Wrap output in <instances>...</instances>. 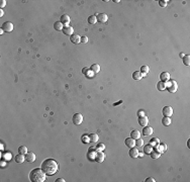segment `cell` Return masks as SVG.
<instances>
[{"instance_id": "cell-27", "label": "cell", "mask_w": 190, "mask_h": 182, "mask_svg": "<svg viewBox=\"0 0 190 182\" xmlns=\"http://www.w3.org/2000/svg\"><path fill=\"white\" fill-rule=\"evenodd\" d=\"M160 144V140L157 138H153L151 141H150V145H151L153 148H155L156 146H158Z\"/></svg>"}, {"instance_id": "cell-18", "label": "cell", "mask_w": 190, "mask_h": 182, "mask_svg": "<svg viewBox=\"0 0 190 182\" xmlns=\"http://www.w3.org/2000/svg\"><path fill=\"white\" fill-rule=\"evenodd\" d=\"M152 134H153V129L151 127H148V126L144 127V129H143V135L144 136H150Z\"/></svg>"}, {"instance_id": "cell-2", "label": "cell", "mask_w": 190, "mask_h": 182, "mask_svg": "<svg viewBox=\"0 0 190 182\" xmlns=\"http://www.w3.org/2000/svg\"><path fill=\"white\" fill-rule=\"evenodd\" d=\"M47 178V174L42 168H36L30 171V179L32 182H44Z\"/></svg>"}, {"instance_id": "cell-25", "label": "cell", "mask_w": 190, "mask_h": 182, "mask_svg": "<svg viewBox=\"0 0 190 182\" xmlns=\"http://www.w3.org/2000/svg\"><path fill=\"white\" fill-rule=\"evenodd\" d=\"M91 71L93 72V73H99L100 72V66L98 65V64H93L91 66Z\"/></svg>"}, {"instance_id": "cell-24", "label": "cell", "mask_w": 190, "mask_h": 182, "mask_svg": "<svg viewBox=\"0 0 190 182\" xmlns=\"http://www.w3.org/2000/svg\"><path fill=\"white\" fill-rule=\"evenodd\" d=\"M63 26H64V25H63V23L61 21H56L54 23V27H55L56 30H63V28H64Z\"/></svg>"}, {"instance_id": "cell-30", "label": "cell", "mask_w": 190, "mask_h": 182, "mask_svg": "<svg viewBox=\"0 0 190 182\" xmlns=\"http://www.w3.org/2000/svg\"><path fill=\"white\" fill-rule=\"evenodd\" d=\"M151 157L153 158V159H158V158H160V156H161V153L160 152H158V151H156V150H153L152 152H151Z\"/></svg>"}, {"instance_id": "cell-29", "label": "cell", "mask_w": 190, "mask_h": 182, "mask_svg": "<svg viewBox=\"0 0 190 182\" xmlns=\"http://www.w3.org/2000/svg\"><path fill=\"white\" fill-rule=\"evenodd\" d=\"M88 22H89V24H95L97 22V17L95 15H90L88 17Z\"/></svg>"}, {"instance_id": "cell-42", "label": "cell", "mask_w": 190, "mask_h": 182, "mask_svg": "<svg viewBox=\"0 0 190 182\" xmlns=\"http://www.w3.org/2000/svg\"><path fill=\"white\" fill-rule=\"evenodd\" d=\"M84 74H86V75H87V74L89 73V69H87V68H84V69H83V71H82Z\"/></svg>"}, {"instance_id": "cell-33", "label": "cell", "mask_w": 190, "mask_h": 182, "mask_svg": "<svg viewBox=\"0 0 190 182\" xmlns=\"http://www.w3.org/2000/svg\"><path fill=\"white\" fill-rule=\"evenodd\" d=\"M149 71H150V69H149L148 66L143 65V66L141 67V72H142L143 74H147V73H149Z\"/></svg>"}, {"instance_id": "cell-39", "label": "cell", "mask_w": 190, "mask_h": 182, "mask_svg": "<svg viewBox=\"0 0 190 182\" xmlns=\"http://www.w3.org/2000/svg\"><path fill=\"white\" fill-rule=\"evenodd\" d=\"M97 149H98L99 151H103V150L105 149V146L103 145V144H99L98 146H97Z\"/></svg>"}, {"instance_id": "cell-23", "label": "cell", "mask_w": 190, "mask_h": 182, "mask_svg": "<svg viewBox=\"0 0 190 182\" xmlns=\"http://www.w3.org/2000/svg\"><path fill=\"white\" fill-rule=\"evenodd\" d=\"M89 138H90V142H92V143H97L99 140V136L97 134H91L89 136Z\"/></svg>"}, {"instance_id": "cell-46", "label": "cell", "mask_w": 190, "mask_h": 182, "mask_svg": "<svg viewBox=\"0 0 190 182\" xmlns=\"http://www.w3.org/2000/svg\"><path fill=\"white\" fill-rule=\"evenodd\" d=\"M139 115H140V116H144V115H145V112H143V111H139Z\"/></svg>"}, {"instance_id": "cell-34", "label": "cell", "mask_w": 190, "mask_h": 182, "mask_svg": "<svg viewBox=\"0 0 190 182\" xmlns=\"http://www.w3.org/2000/svg\"><path fill=\"white\" fill-rule=\"evenodd\" d=\"M2 158L4 159V160L8 161V160H10V159H11V154H10L9 152H7V153H5V154L2 155Z\"/></svg>"}, {"instance_id": "cell-22", "label": "cell", "mask_w": 190, "mask_h": 182, "mask_svg": "<svg viewBox=\"0 0 190 182\" xmlns=\"http://www.w3.org/2000/svg\"><path fill=\"white\" fill-rule=\"evenodd\" d=\"M157 89L159 91H164L166 89V83L164 81H159L157 84Z\"/></svg>"}, {"instance_id": "cell-21", "label": "cell", "mask_w": 190, "mask_h": 182, "mask_svg": "<svg viewBox=\"0 0 190 182\" xmlns=\"http://www.w3.org/2000/svg\"><path fill=\"white\" fill-rule=\"evenodd\" d=\"M132 78H134L135 80H141L143 78V73L141 71H136L132 74Z\"/></svg>"}, {"instance_id": "cell-36", "label": "cell", "mask_w": 190, "mask_h": 182, "mask_svg": "<svg viewBox=\"0 0 190 182\" xmlns=\"http://www.w3.org/2000/svg\"><path fill=\"white\" fill-rule=\"evenodd\" d=\"M82 142H83L84 144L89 143V142H90V138H89V136H84L83 138H82Z\"/></svg>"}, {"instance_id": "cell-11", "label": "cell", "mask_w": 190, "mask_h": 182, "mask_svg": "<svg viewBox=\"0 0 190 182\" xmlns=\"http://www.w3.org/2000/svg\"><path fill=\"white\" fill-rule=\"evenodd\" d=\"M63 32H64V35H66V36H72L73 32H74V28L70 25L64 26V28H63Z\"/></svg>"}, {"instance_id": "cell-16", "label": "cell", "mask_w": 190, "mask_h": 182, "mask_svg": "<svg viewBox=\"0 0 190 182\" xmlns=\"http://www.w3.org/2000/svg\"><path fill=\"white\" fill-rule=\"evenodd\" d=\"M160 79L161 81H169L170 80V74L168 72H163L160 74Z\"/></svg>"}, {"instance_id": "cell-43", "label": "cell", "mask_w": 190, "mask_h": 182, "mask_svg": "<svg viewBox=\"0 0 190 182\" xmlns=\"http://www.w3.org/2000/svg\"><path fill=\"white\" fill-rule=\"evenodd\" d=\"M5 165H6V160H5V161L2 160V161H1V167H2V168L5 167Z\"/></svg>"}, {"instance_id": "cell-32", "label": "cell", "mask_w": 190, "mask_h": 182, "mask_svg": "<svg viewBox=\"0 0 190 182\" xmlns=\"http://www.w3.org/2000/svg\"><path fill=\"white\" fill-rule=\"evenodd\" d=\"M183 63H184V65H186V66L190 65V57L188 55L183 57Z\"/></svg>"}, {"instance_id": "cell-1", "label": "cell", "mask_w": 190, "mask_h": 182, "mask_svg": "<svg viewBox=\"0 0 190 182\" xmlns=\"http://www.w3.org/2000/svg\"><path fill=\"white\" fill-rule=\"evenodd\" d=\"M42 169L45 171V173L49 175V176H52L54 175L55 173L58 172L59 170V165L57 163L56 160L54 159H47V160H45L42 164Z\"/></svg>"}, {"instance_id": "cell-17", "label": "cell", "mask_w": 190, "mask_h": 182, "mask_svg": "<svg viewBox=\"0 0 190 182\" xmlns=\"http://www.w3.org/2000/svg\"><path fill=\"white\" fill-rule=\"evenodd\" d=\"M129 156L131 157V158H137L139 157V150L137 149V148H131V149L129 150Z\"/></svg>"}, {"instance_id": "cell-40", "label": "cell", "mask_w": 190, "mask_h": 182, "mask_svg": "<svg viewBox=\"0 0 190 182\" xmlns=\"http://www.w3.org/2000/svg\"><path fill=\"white\" fill-rule=\"evenodd\" d=\"M5 5H6V1H5V0H1V1H0V7H4Z\"/></svg>"}, {"instance_id": "cell-12", "label": "cell", "mask_w": 190, "mask_h": 182, "mask_svg": "<svg viewBox=\"0 0 190 182\" xmlns=\"http://www.w3.org/2000/svg\"><path fill=\"white\" fill-rule=\"evenodd\" d=\"M60 21L63 23V25L67 26V25H69V23H70V17H69V15H67V14H63L61 16V20Z\"/></svg>"}, {"instance_id": "cell-14", "label": "cell", "mask_w": 190, "mask_h": 182, "mask_svg": "<svg viewBox=\"0 0 190 182\" xmlns=\"http://www.w3.org/2000/svg\"><path fill=\"white\" fill-rule=\"evenodd\" d=\"M14 160H15V162L17 164H22L24 162V160H25V155H22V154L16 155L15 158H14Z\"/></svg>"}, {"instance_id": "cell-19", "label": "cell", "mask_w": 190, "mask_h": 182, "mask_svg": "<svg viewBox=\"0 0 190 182\" xmlns=\"http://www.w3.org/2000/svg\"><path fill=\"white\" fill-rule=\"evenodd\" d=\"M130 138H132L134 140H137V139H140V138H141V133H140L137 129L132 130V132L130 133Z\"/></svg>"}, {"instance_id": "cell-9", "label": "cell", "mask_w": 190, "mask_h": 182, "mask_svg": "<svg viewBox=\"0 0 190 182\" xmlns=\"http://www.w3.org/2000/svg\"><path fill=\"white\" fill-rule=\"evenodd\" d=\"M148 123H149V118H148L146 115L140 116V117H139V124H140V126H142V127L144 128V127L148 126Z\"/></svg>"}, {"instance_id": "cell-49", "label": "cell", "mask_w": 190, "mask_h": 182, "mask_svg": "<svg viewBox=\"0 0 190 182\" xmlns=\"http://www.w3.org/2000/svg\"><path fill=\"white\" fill-rule=\"evenodd\" d=\"M113 2H115V3H119L120 1H119V0H114V1Z\"/></svg>"}, {"instance_id": "cell-4", "label": "cell", "mask_w": 190, "mask_h": 182, "mask_svg": "<svg viewBox=\"0 0 190 182\" xmlns=\"http://www.w3.org/2000/svg\"><path fill=\"white\" fill-rule=\"evenodd\" d=\"M73 123L76 124V126H79V124H81L82 121H83V115L81 114V113H75V114L73 115Z\"/></svg>"}, {"instance_id": "cell-38", "label": "cell", "mask_w": 190, "mask_h": 182, "mask_svg": "<svg viewBox=\"0 0 190 182\" xmlns=\"http://www.w3.org/2000/svg\"><path fill=\"white\" fill-rule=\"evenodd\" d=\"M81 43H83V44H87V43H88V38H87V37H81Z\"/></svg>"}, {"instance_id": "cell-7", "label": "cell", "mask_w": 190, "mask_h": 182, "mask_svg": "<svg viewBox=\"0 0 190 182\" xmlns=\"http://www.w3.org/2000/svg\"><path fill=\"white\" fill-rule=\"evenodd\" d=\"M162 112H163V115L170 117L172 114H173V108H172L171 106H165L163 108V110H162Z\"/></svg>"}, {"instance_id": "cell-48", "label": "cell", "mask_w": 190, "mask_h": 182, "mask_svg": "<svg viewBox=\"0 0 190 182\" xmlns=\"http://www.w3.org/2000/svg\"><path fill=\"white\" fill-rule=\"evenodd\" d=\"M3 32H4V30L1 28V30H0V35H3Z\"/></svg>"}, {"instance_id": "cell-37", "label": "cell", "mask_w": 190, "mask_h": 182, "mask_svg": "<svg viewBox=\"0 0 190 182\" xmlns=\"http://www.w3.org/2000/svg\"><path fill=\"white\" fill-rule=\"evenodd\" d=\"M167 4H168V1H166V0H161V1L159 2V5L161 7H166Z\"/></svg>"}, {"instance_id": "cell-47", "label": "cell", "mask_w": 190, "mask_h": 182, "mask_svg": "<svg viewBox=\"0 0 190 182\" xmlns=\"http://www.w3.org/2000/svg\"><path fill=\"white\" fill-rule=\"evenodd\" d=\"M139 157L143 158V157H144V153H140V152H139Z\"/></svg>"}, {"instance_id": "cell-31", "label": "cell", "mask_w": 190, "mask_h": 182, "mask_svg": "<svg viewBox=\"0 0 190 182\" xmlns=\"http://www.w3.org/2000/svg\"><path fill=\"white\" fill-rule=\"evenodd\" d=\"M18 153L19 154H22V155H25L27 153V148L25 146H20L18 148Z\"/></svg>"}, {"instance_id": "cell-6", "label": "cell", "mask_w": 190, "mask_h": 182, "mask_svg": "<svg viewBox=\"0 0 190 182\" xmlns=\"http://www.w3.org/2000/svg\"><path fill=\"white\" fill-rule=\"evenodd\" d=\"M25 161H27L28 163H32L36 161V155L32 152H27L25 154Z\"/></svg>"}, {"instance_id": "cell-10", "label": "cell", "mask_w": 190, "mask_h": 182, "mask_svg": "<svg viewBox=\"0 0 190 182\" xmlns=\"http://www.w3.org/2000/svg\"><path fill=\"white\" fill-rule=\"evenodd\" d=\"M96 17H97V21H99L100 23H104V22H106L107 19H108V16L105 13H99Z\"/></svg>"}, {"instance_id": "cell-26", "label": "cell", "mask_w": 190, "mask_h": 182, "mask_svg": "<svg viewBox=\"0 0 190 182\" xmlns=\"http://www.w3.org/2000/svg\"><path fill=\"white\" fill-rule=\"evenodd\" d=\"M162 123L164 124L165 127L170 126V124H171V119H170V117H169V116H164L163 119H162Z\"/></svg>"}, {"instance_id": "cell-35", "label": "cell", "mask_w": 190, "mask_h": 182, "mask_svg": "<svg viewBox=\"0 0 190 182\" xmlns=\"http://www.w3.org/2000/svg\"><path fill=\"white\" fill-rule=\"evenodd\" d=\"M136 146H137V147H143V146H144V140H142L141 138L137 139V140L136 141Z\"/></svg>"}, {"instance_id": "cell-44", "label": "cell", "mask_w": 190, "mask_h": 182, "mask_svg": "<svg viewBox=\"0 0 190 182\" xmlns=\"http://www.w3.org/2000/svg\"><path fill=\"white\" fill-rule=\"evenodd\" d=\"M56 181H57V182H65V179H63V178H58Z\"/></svg>"}, {"instance_id": "cell-5", "label": "cell", "mask_w": 190, "mask_h": 182, "mask_svg": "<svg viewBox=\"0 0 190 182\" xmlns=\"http://www.w3.org/2000/svg\"><path fill=\"white\" fill-rule=\"evenodd\" d=\"M1 28H2V30H3L4 31H6V32H11V31L13 30L14 26H13V23H12V22H10V21H6V22H4V23L2 24Z\"/></svg>"}, {"instance_id": "cell-51", "label": "cell", "mask_w": 190, "mask_h": 182, "mask_svg": "<svg viewBox=\"0 0 190 182\" xmlns=\"http://www.w3.org/2000/svg\"><path fill=\"white\" fill-rule=\"evenodd\" d=\"M0 149H1V150H3V149H4V147H3V144H1V148H0Z\"/></svg>"}, {"instance_id": "cell-50", "label": "cell", "mask_w": 190, "mask_h": 182, "mask_svg": "<svg viewBox=\"0 0 190 182\" xmlns=\"http://www.w3.org/2000/svg\"><path fill=\"white\" fill-rule=\"evenodd\" d=\"M180 57H181V58H183V57H184V54H183V53H180Z\"/></svg>"}, {"instance_id": "cell-3", "label": "cell", "mask_w": 190, "mask_h": 182, "mask_svg": "<svg viewBox=\"0 0 190 182\" xmlns=\"http://www.w3.org/2000/svg\"><path fill=\"white\" fill-rule=\"evenodd\" d=\"M166 89H168L169 92H171V93L176 92L177 89H178V84H177V82L174 81V80L168 81V83H166Z\"/></svg>"}, {"instance_id": "cell-28", "label": "cell", "mask_w": 190, "mask_h": 182, "mask_svg": "<svg viewBox=\"0 0 190 182\" xmlns=\"http://www.w3.org/2000/svg\"><path fill=\"white\" fill-rule=\"evenodd\" d=\"M153 151V147L151 145H146L145 147H144V153L145 154H151V152Z\"/></svg>"}, {"instance_id": "cell-8", "label": "cell", "mask_w": 190, "mask_h": 182, "mask_svg": "<svg viewBox=\"0 0 190 182\" xmlns=\"http://www.w3.org/2000/svg\"><path fill=\"white\" fill-rule=\"evenodd\" d=\"M104 159H105V155H104V153L101 152V151L97 153L96 156H95V161L98 162V163H102L103 161H104Z\"/></svg>"}, {"instance_id": "cell-41", "label": "cell", "mask_w": 190, "mask_h": 182, "mask_svg": "<svg viewBox=\"0 0 190 182\" xmlns=\"http://www.w3.org/2000/svg\"><path fill=\"white\" fill-rule=\"evenodd\" d=\"M146 181H147V182H151V181H152V182H155L156 180H155L153 177H149V178H147V179H146Z\"/></svg>"}, {"instance_id": "cell-45", "label": "cell", "mask_w": 190, "mask_h": 182, "mask_svg": "<svg viewBox=\"0 0 190 182\" xmlns=\"http://www.w3.org/2000/svg\"><path fill=\"white\" fill-rule=\"evenodd\" d=\"M3 14H4V11H3L2 9H0V17H2Z\"/></svg>"}, {"instance_id": "cell-13", "label": "cell", "mask_w": 190, "mask_h": 182, "mask_svg": "<svg viewBox=\"0 0 190 182\" xmlns=\"http://www.w3.org/2000/svg\"><path fill=\"white\" fill-rule=\"evenodd\" d=\"M70 41H71V43H73V44L78 45V44L81 43V38H80L78 35H72V36L70 37Z\"/></svg>"}, {"instance_id": "cell-20", "label": "cell", "mask_w": 190, "mask_h": 182, "mask_svg": "<svg viewBox=\"0 0 190 182\" xmlns=\"http://www.w3.org/2000/svg\"><path fill=\"white\" fill-rule=\"evenodd\" d=\"M155 148H156V151H158L160 153H163V152H165L167 150V146L165 144H159L158 146H156Z\"/></svg>"}, {"instance_id": "cell-15", "label": "cell", "mask_w": 190, "mask_h": 182, "mask_svg": "<svg viewBox=\"0 0 190 182\" xmlns=\"http://www.w3.org/2000/svg\"><path fill=\"white\" fill-rule=\"evenodd\" d=\"M124 143H125V145L128 146L129 148H134V147L136 146V141L132 139V138H128V139H125Z\"/></svg>"}]
</instances>
